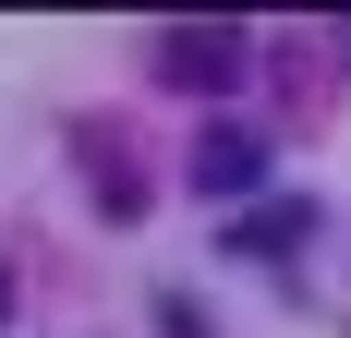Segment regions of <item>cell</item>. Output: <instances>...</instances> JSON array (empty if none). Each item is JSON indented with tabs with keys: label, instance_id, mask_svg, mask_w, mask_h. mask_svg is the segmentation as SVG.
<instances>
[{
	"label": "cell",
	"instance_id": "5",
	"mask_svg": "<svg viewBox=\"0 0 351 338\" xmlns=\"http://www.w3.org/2000/svg\"><path fill=\"white\" fill-rule=\"evenodd\" d=\"M158 326H170V338H206V326H194V302H182V290H170V302H158Z\"/></svg>",
	"mask_w": 351,
	"mask_h": 338
},
{
	"label": "cell",
	"instance_id": "2",
	"mask_svg": "<svg viewBox=\"0 0 351 338\" xmlns=\"http://www.w3.org/2000/svg\"><path fill=\"white\" fill-rule=\"evenodd\" d=\"M73 157H85V181H97V218H145V157L109 121H73Z\"/></svg>",
	"mask_w": 351,
	"mask_h": 338
},
{
	"label": "cell",
	"instance_id": "4",
	"mask_svg": "<svg viewBox=\"0 0 351 338\" xmlns=\"http://www.w3.org/2000/svg\"><path fill=\"white\" fill-rule=\"evenodd\" d=\"M291 230H303V205H291V194H267V218H243V242H254V254H279Z\"/></svg>",
	"mask_w": 351,
	"mask_h": 338
},
{
	"label": "cell",
	"instance_id": "3",
	"mask_svg": "<svg viewBox=\"0 0 351 338\" xmlns=\"http://www.w3.org/2000/svg\"><path fill=\"white\" fill-rule=\"evenodd\" d=\"M194 181H206L218 205H230V194H254V181H267V145H254L243 121H206V145H194Z\"/></svg>",
	"mask_w": 351,
	"mask_h": 338
},
{
	"label": "cell",
	"instance_id": "1",
	"mask_svg": "<svg viewBox=\"0 0 351 338\" xmlns=\"http://www.w3.org/2000/svg\"><path fill=\"white\" fill-rule=\"evenodd\" d=\"M243 25H230V12H218V25H158V49H145V73H158V85H182V97H230V85H243Z\"/></svg>",
	"mask_w": 351,
	"mask_h": 338
}]
</instances>
